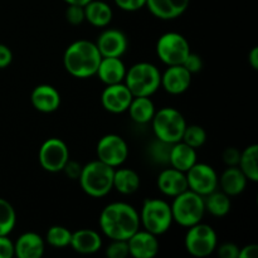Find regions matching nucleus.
<instances>
[{
  "label": "nucleus",
  "mask_w": 258,
  "mask_h": 258,
  "mask_svg": "<svg viewBox=\"0 0 258 258\" xmlns=\"http://www.w3.org/2000/svg\"><path fill=\"white\" fill-rule=\"evenodd\" d=\"M98 223L102 233L111 241H127L140 229V217L130 204L113 202L102 209Z\"/></svg>",
  "instance_id": "f257e3e1"
},
{
  "label": "nucleus",
  "mask_w": 258,
  "mask_h": 258,
  "mask_svg": "<svg viewBox=\"0 0 258 258\" xmlns=\"http://www.w3.org/2000/svg\"><path fill=\"white\" fill-rule=\"evenodd\" d=\"M102 55L96 43L80 39L71 43L63 54V66L76 78H90L96 76Z\"/></svg>",
  "instance_id": "f03ea898"
},
{
  "label": "nucleus",
  "mask_w": 258,
  "mask_h": 258,
  "mask_svg": "<svg viewBox=\"0 0 258 258\" xmlns=\"http://www.w3.org/2000/svg\"><path fill=\"white\" fill-rule=\"evenodd\" d=\"M115 168L97 160L90 161L82 166L80 185L87 196L92 198H102L113 189Z\"/></svg>",
  "instance_id": "7ed1b4c3"
},
{
  "label": "nucleus",
  "mask_w": 258,
  "mask_h": 258,
  "mask_svg": "<svg viewBox=\"0 0 258 258\" xmlns=\"http://www.w3.org/2000/svg\"><path fill=\"white\" fill-rule=\"evenodd\" d=\"M123 81L134 97H150L161 87V73L153 63L139 62L126 71Z\"/></svg>",
  "instance_id": "20e7f679"
},
{
  "label": "nucleus",
  "mask_w": 258,
  "mask_h": 258,
  "mask_svg": "<svg viewBox=\"0 0 258 258\" xmlns=\"http://www.w3.org/2000/svg\"><path fill=\"white\" fill-rule=\"evenodd\" d=\"M170 207L173 221L185 228L201 223L206 214L204 197L199 196L198 193L190 189H186L179 196L174 197Z\"/></svg>",
  "instance_id": "39448f33"
},
{
  "label": "nucleus",
  "mask_w": 258,
  "mask_h": 258,
  "mask_svg": "<svg viewBox=\"0 0 258 258\" xmlns=\"http://www.w3.org/2000/svg\"><path fill=\"white\" fill-rule=\"evenodd\" d=\"M139 217L140 226L155 236L168 232L174 222L170 204L159 198L145 199Z\"/></svg>",
  "instance_id": "423d86ee"
},
{
  "label": "nucleus",
  "mask_w": 258,
  "mask_h": 258,
  "mask_svg": "<svg viewBox=\"0 0 258 258\" xmlns=\"http://www.w3.org/2000/svg\"><path fill=\"white\" fill-rule=\"evenodd\" d=\"M151 123L155 138L169 144L181 141L185 126L188 125L183 113L174 107H163L156 111Z\"/></svg>",
  "instance_id": "0eeeda50"
},
{
  "label": "nucleus",
  "mask_w": 258,
  "mask_h": 258,
  "mask_svg": "<svg viewBox=\"0 0 258 258\" xmlns=\"http://www.w3.org/2000/svg\"><path fill=\"white\" fill-rule=\"evenodd\" d=\"M184 246L188 253L194 257H208L218 246L216 231L209 224L197 223L189 227L184 239Z\"/></svg>",
  "instance_id": "6e6552de"
},
{
  "label": "nucleus",
  "mask_w": 258,
  "mask_h": 258,
  "mask_svg": "<svg viewBox=\"0 0 258 258\" xmlns=\"http://www.w3.org/2000/svg\"><path fill=\"white\" fill-rule=\"evenodd\" d=\"M190 45L183 34L168 32L161 35L156 43V53L161 62L166 66L183 64L184 59L190 53Z\"/></svg>",
  "instance_id": "1a4fd4ad"
},
{
  "label": "nucleus",
  "mask_w": 258,
  "mask_h": 258,
  "mask_svg": "<svg viewBox=\"0 0 258 258\" xmlns=\"http://www.w3.org/2000/svg\"><path fill=\"white\" fill-rule=\"evenodd\" d=\"M40 166L49 173L62 171L70 160V149L67 144L58 138H50L42 144L38 154Z\"/></svg>",
  "instance_id": "9d476101"
},
{
  "label": "nucleus",
  "mask_w": 258,
  "mask_h": 258,
  "mask_svg": "<svg viewBox=\"0 0 258 258\" xmlns=\"http://www.w3.org/2000/svg\"><path fill=\"white\" fill-rule=\"evenodd\" d=\"M97 159L112 168L122 165L128 158V145L125 139L116 134H107L98 140Z\"/></svg>",
  "instance_id": "9b49d317"
},
{
  "label": "nucleus",
  "mask_w": 258,
  "mask_h": 258,
  "mask_svg": "<svg viewBox=\"0 0 258 258\" xmlns=\"http://www.w3.org/2000/svg\"><path fill=\"white\" fill-rule=\"evenodd\" d=\"M188 189L206 197L218 188V175L211 165L197 161L185 173Z\"/></svg>",
  "instance_id": "f8f14e48"
},
{
  "label": "nucleus",
  "mask_w": 258,
  "mask_h": 258,
  "mask_svg": "<svg viewBox=\"0 0 258 258\" xmlns=\"http://www.w3.org/2000/svg\"><path fill=\"white\" fill-rule=\"evenodd\" d=\"M134 96L125 83H115L106 86L101 95V103L106 111L111 113H123L127 111Z\"/></svg>",
  "instance_id": "ddd939ff"
},
{
  "label": "nucleus",
  "mask_w": 258,
  "mask_h": 258,
  "mask_svg": "<svg viewBox=\"0 0 258 258\" xmlns=\"http://www.w3.org/2000/svg\"><path fill=\"white\" fill-rule=\"evenodd\" d=\"M97 49L102 57H122L128 47L127 37L118 29H106L96 40Z\"/></svg>",
  "instance_id": "4468645a"
},
{
  "label": "nucleus",
  "mask_w": 258,
  "mask_h": 258,
  "mask_svg": "<svg viewBox=\"0 0 258 258\" xmlns=\"http://www.w3.org/2000/svg\"><path fill=\"white\" fill-rule=\"evenodd\" d=\"M128 253L134 258H154L159 252L158 236L148 231H140L133 234L127 239Z\"/></svg>",
  "instance_id": "2eb2a0df"
},
{
  "label": "nucleus",
  "mask_w": 258,
  "mask_h": 258,
  "mask_svg": "<svg viewBox=\"0 0 258 258\" xmlns=\"http://www.w3.org/2000/svg\"><path fill=\"white\" fill-rule=\"evenodd\" d=\"M191 83V73L183 64L168 66L161 75V87L170 95H181Z\"/></svg>",
  "instance_id": "dca6fc26"
},
{
  "label": "nucleus",
  "mask_w": 258,
  "mask_h": 258,
  "mask_svg": "<svg viewBox=\"0 0 258 258\" xmlns=\"http://www.w3.org/2000/svg\"><path fill=\"white\" fill-rule=\"evenodd\" d=\"M30 102L33 107L43 113L54 112L60 106V95L55 87L50 85H39L32 91Z\"/></svg>",
  "instance_id": "f3484780"
},
{
  "label": "nucleus",
  "mask_w": 258,
  "mask_h": 258,
  "mask_svg": "<svg viewBox=\"0 0 258 258\" xmlns=\"http://www.w3.org/2000/svg\"><path fill=\"white\" fill-rule=\"evenodd\" d=\"M190 0H146L149 12L161 20H173L183 15Z\"/></svg>",
  "instance_id": "a211bd4d"
},
{
  "label": "nucleus",
  "mask_w": 258,
  "mask_h": 258,
  "mask_svg": "<svg viewBox=\"0 0 258 258\" xmlns=\"http://www.w3.org/2000/svg\"><path fill=\"white\" fill-rule=\"evenodd\" d=\"M158 188L166 197L174 198V197L179 196L188 189L185 173L176 170L171 166L164 169L158 176Z\"/></svg>",
  "instance_id": "6ab92c4d"
},
{
  "label": "nucleus",
  "mask_w": 258,
  "mask_h": 258,
  "mask_svg": "<svg viewBox=\"0 0 258 258\" xmlns=\"http://www.w3.org/2000/svg\"><path fill=\"white\" fill-rule=\"evenodd\" d=\"M45 241L35 232H25L14 243V256L18 258H40L44 254Z\"/></svg>",
  "instance_id": "aec40b11"
},
{
  "label": "nucleus",
  "mask_w": 258,
  "mask_h": 258,
  "mask_svg": "<svg viewBox=\"0 0 258 258\" xmlns=\"http://www.w3.org/2000/svg\"><path fill=\"white\" fill-rule=\"evenodd\" d=\"M70 246L72 247L73 251L81 254H92L101 249L102 238H101L100 233L95 229L82 228L72 232Z\"/></svg>",
  "instance_id": "412c9836"
},
{
  "label": "nucleus",
  "mask_w": 258,
  "mask_h": 258,
  "mask_svg": "<svg viewBox=\"0 0 258 258\" xmlns=\"http://www.w3.org/2000/svg\"><path fill=\"white\" fill-rule=\"evenodd\" d=\"M125 63L120 57H102L97 68V77L106 86L121 83L126 75Z\"/></svg>",
  "instance_id": "4be33fe9"
},
{
  "label": "nucleus",
  "mask_w": 258,
  "mask_h": 258,
  "mask_svg": "<svg viewBox=\"0 0 258 258\" xmlns=\"http://www.w3.org/2000/svg\"><path fill=\"white\" fill-rule=\"evenodd\" d=\"M197 161H198L197 149L186 145L183 141H178L171 145L170 156H169V165L171 168L186 173Z\"/></svg>",
  "instance_id": "5701e85b"
},
{
  "label": "nucleus",
  "mask_w": 258,
  "mask_h": 258,
  "mask_svg": "<svg viewBox=\"0 0 258 258\" xmlns=\"http://www.w3.org/2000/svg\"><path fill=\"white\" fill-rule=\"evenodd\" d=\"M248 179L238 166H228L218 178V185L227 196L236 197L243 193Z\"/></svg>",
  "instance_id": "b1692460"
},
{
  "label": "nucleus",
  "mask_w": 258,
  "mask_h": 258,
  "mask_svg": "<svg viewBox=\"0 0 258 258\" xmlns=\"http://www.w3.org/2000/svg\"><path fill=\"white\" fill-rule=\"evenodd\" d=\"M113 17L112 9L102 0H91L85 5V20L96 28L107 27Z\"/></svg>",
  "instance_id": "393cba45"
},
{
  "label": "nucleus",
  "mask_w": 258,
  "mask_h": 258,
  "mask_svg": "<svg viewBox=\"0 0 258 258\" xmlns=\"http://www.w3.org/2000/svg\"><path fill=\"white\" fill-rule=\"evenodd\" d=\"M140 188V176L134 169L115 168L113 173V189L123 196H131Z\"/></svg>",
  "instance_id": "a878e982"
},
{
  "label": "nucleus",
  "mask_w": 258,
  "mask_h": 258,
  "mask_svg": "<svg viewBox=\"0 0 258 258\" xmlns=\"http://www.w3.org/2000/svg\"><path fill=\"white\" fill-rule=\"evenodd\" d=\"M127 112L134 122L145 125V123L151 122L156 110L150 97L140 96V97L133 98V101H131L130 106L127 108Z\"/></svg>",
  "instance_id": "bb28decb"
},
{
  "label": "nucleus",
  "mask_w": 258,
  "mask_h": 258,
  "mask_svg": "<svg viewBox=\"0 0 258 258\" xmlns=\"http://www.w3.org/2000/svg\"><path fill=\"white\" fill-rule=\"evenodd\" d=\"M204 206H206V212L212 214L213 217L227 216L231 211V198L222 190H213L208 196L204 197Z\"/></svg>",
  "instance_id": "cd10ccee"
},
{
  "label": "nucleus",
  "mask_w": 258,
  "mask_h": 258,
  "mask_svg": "<svg viewBox=\"0 0 258 258\" xmlns=\"http://www.w3.org/2000/svg\"><path fill=\"white\" fill-rule=\"evenodd\" d=\"M258 145L252 144L247 146L244 150L241 151V159H239L238 168L241 169L242 173L246 175L248 180L256 183L258 181Z\"/></svg>",
  "instance_id": "c85d7f7f"
},
{
  "label": "nucleus",
  "mask_w": 258,
  "mask_h": 258,
  "mask_svg": "<svg viewBox=\"0 0 258 258\" xmlns=\"http://www.w3.org/2000/svg\"><path fill=\"white\" fill-rule=\"evenodd\" d=\"M17 224L15 209L7 199L0 198V236H9Z\"/></svg>",
  "instance_id": "c756f323"
},
{
  "label": "nucleus",
  "mask_w": 258,
  "mask_h": 258,
  "mask_svg": "<svg viewBox=\"0 0 258 258\" xmlns=\"http://www.w3.org/2000/svg\"><path fill=\"white\" fill-rule=\"evenodd\" d=\"M71 237H72V232L66 227L52 226L47 231L44 241L54 248H64L70 246Z\"/></svg>",
  "instance_id": "7c9ffc66"
},
{
  "label": "nucleus",
  "mask_w": 258,
  "mask_h": 258,
  "mask_svg": "<svg viewBox=\"0 0 258 258\" xmlns=\"http://www.w3.org/2000/svg\"><path fill=\"white\" fill-rule=\"evenodd\" d=\"M181 141L194 149H199L206 144L207 131L199 125H186Z\"/></svg>",
  "instance_id": "2f4dec72"
},
{
  "label": "nucleus",
  "mask_w": 258,
  "mask_h": 258,
  "mask_svg": "<svg viewBox=\"0 0 258 258\" xmlns=\"http://www.w3.org/2000/svg\"><path fill=\"white\" fill-rule=\"evenodd\" d=\"M173 144L165 143L159 139H156L154 143L150 144L149 146V155L150 159L156 164L160 165H169V156H170V149Z\"/></svg>",
  "instance_id": "473e14b6"
},
{
  "label": "nucleus",
  "mask_w": 258,
  "mask_h": 258,
  "mask_svg": "<svg viewBox=\"0 0 258 258\" xmlns=\"http://www.w3.org/2000/svg\"><path fill=\"white\" fill-rule=\"evenodd\" d=\"M106 256L108 258H126L130 256L127 241H117V239L111 241L106 248Z\"/></svg>",
  "instance_id": "72a5a7b5"
},
{
  "label": "nucleus",
  "mask_w": 258,
  "mask_h": 258,
  "mask_svg": "<svg viewBox=\"0 0 258 258\" xmlns=\"http://www.w3.org/2000/svg\"><path fill=\"white\" fill-rule=\"evenodd\" d=\"M66 19L71 25H81L85 22V7L68 4L66 9Z\"/></svg>",
  "instance_id": "f704fd0d"
},
{
  "label": "nucleus",
  "mask_w": 258,
  "mask_h": 258,
  "mask_svg": "<svg viewBox=\"0 0 258 258\" xmlns=\"http://www.w3.org/2000/svg\"><path fill=\"white\" fill-rule=\"evenodd\" d=\"M183 66L191 73V75H194V73H198L202 71V68H203V60H202L201 55L197 54V53L190 52L188 54V57L184 59Z\"/></svg>",
  "instance_id": "c9c22d12"
},
{
  "label": "nucleus",
  "mask_w": 258,
  "mask_h": 258,
  "mask_svg": "<svg viewBox=\"0 0 258 258\" xmlns=\"http://www.w3.org/2000/svg\"><path fill=\"white\" fill-rule=\"evenodd\" d=\"M239 159H241V150L237 148H227L222 154V160L227 166H238Z\"/></svg>",
  "instance_id": "e433bc0d"
},
{
  "label": "nucleus",
  "mask_w": 258,
  "mask_h": 258,
  "mask_svg": "<svg viewBox=\"0 0 258 258\" xmlns=\"http://www.w3.org/2000/svg\"><path fill=\"white\" fill-rule=\"evenodd\" d=\"M217 251H218V256L221 258H238L239 247L237 244L227 242V243L217 246Z\"/></svg>",
  "instance_id": "4c0bfd02"
},
{
  "label": "nucleus",
  "mask_w": 258,
  "mask_h": 258,
  "mask_svg": "<svg viewBox=\"0 0 258 258\" xmlns=\"http://www.w3.org/2000/svg\"><path fill=\"white\" fill-rule=\"evenodd\" d=\"M115 4L125 12H136L146 5V0H115Z\"/></svg>",
  "instance_id": "58836bf2"
},
{
  "label": "nucleus",
  "mask_w": 258,
  "mask_h": 258,
  "mask_svg": "<svg viewBox=\"0 0 258 258\" xmlns=\"http://www.w3.org/2000/svg\"><path fill=\"white\" fill-rule=\"evenodd\" d=\"M82 166L80 163H77V161H72L70 159V160L67 161V164L64 165V168H63L62 171H64L66 175L68 176L70 179H72V180H78L80 179V175L81 173H82Z\"/></svg>",
  "instance_id": "ea45409f"
},
{
  "label": "nucleus",
  "mask_w": 258,
  "mask_h": 258,
  "mask_svg": "<svg viewBox=\"0 0 258 258\" xmlns=\"http://www.w3.org/2000/svg\"><path fill=\"white\" fill-rule=\"evenodd\" d=\"M14 257V243L8 236H0V258Z\"/></svg>",
  "instance_id": "a19ab883"
},
{
  "label": "nucleus",
  "mask_w": 258,
  "mask_h": 258,
  "mask_svg": "<svg viewBox=\"0 0 258 258\" xmlns=\"http://www.w3.org/2000/svg\"><path fill=\"white\" fill-rule=\"evenodd\" d=\"M13 62V53L8 45L0 43V70L9 67Z\"/></svg>",
  "instance_id": "79ce46f5"
},
{
  "label": "nucleus",
  "mask_w": 258,
  "mask_h": 258,
  "mask_svg": "<svg viewBox=\"0 0 258 258\" xmlns=\"http://www.w3.org/2000/svg\"><path fill=\"white\" fill-rule=\"evenodd\" d=\"M258 256L257 244H247L243 248H239L238 258H256Z\"/></svg>",
  "instance_id": "37998d69"
},
{
  "label": "nucleus",
  "mask_w": 258,
  "mask_h": 258,
  "mask_svg": "<svg viewBox=\"0 0 258 258\" xmlns=\"http://www.w3.org/2000/svg\"><path fill=\"white\" fill-rule=\"evenodd\" d=\"M248 62L253 70H258V47H253L248 54Z\"/></svg>",
  "instance_id": "c03bdc74"
},
{
  "label": "nucleus",
  "mask_w": 258,
  "mask_h": 258,
  "mask_svg": "<svg viewBox=\"0 0 258 258\" xmlns=\"http://www.w3.org/2000/svg\"><path fill=\"white\" fill-rule=\"evenodd\" d=\"M67 4H72V5H81V7H85L86 4L91 2V0H64Z\"/></svg>",
  "instance_id": "a18cd8bd"
}]
</instances>
